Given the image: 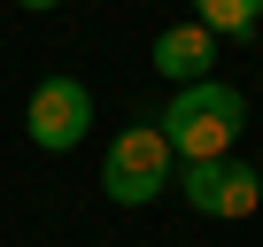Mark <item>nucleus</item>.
<instances>
[{
    "instance_id": "7",
    "label": "nucleus",
    "mask_w": 263,
    "mask_h": 247,
    "mask_svg": "<svg viewBox=\"0 0 263 247\" xmlns=\"http://www.w3.org/2000/svg\"><path fill=\"white\" fill-rule=\"evenodd\" d=\"M16 8H31V16H47V8H62V0H16Z\"/></svg>"
},
{
    "instance_id": "3",
    "label": "nucleus",
    "mask_w": 263,
    "mask_h": 247,
    "mask_svg": "<svg viewBox=\"0 0 263 247\" xmlns=\"http://www.w3.org/2000/svg\"><path fill=\"white\" fill-rule=\"evenodd\" d=\"M24 132H31L39 155H70V147H85V132H93V85L70 77V70L39 77L31 100H24Z\"/></svg>"
},
{
    "instance_id": "6",
    "label": "nucleus",
    "mask_w": 263,
    "mask_h": 247,
    "mask_svg": "<svg viewBox=\"0 0 263 247\" xmlns=\"http://www.w3.org/2000/svg\"><path fill=\"white\" fill-rule=\"evenodd\" d=\"M194 24L217 31V39H240V31L263 24V0H194Z\"/></svg>"
},
{
    "instance_id": "1",
    "label": "nucleus",
    "mask_w": 263,
    "mask_h": 247,
    "mask_svg": "<svg viewBox=\"0 0 263 247\" xmlns=\"http://www.w3.org/2000/svg\"><path fill=\"white\" fill-rule=\"evenodd\" d=\"M155 123H163V139H171L178 162H224L232 139L248 132V100H240V85L201 77V85H178Z\"/></svg>"
},
{
    "instance_id": "2",
    "label": "nucleus",
    "mask_w": 263,
    "mask_h": 247,
    "mask_svg": "<svg viewBox=\"0 0 263 247\" xmlns=\"http://www.w3.org/2000/svg\"><path fill=\"white\" fill-rule=\"evenodd\" d=\"M178 186V155L163 139V123H132V132H116L101 147V193L116 209H147Z\"/></svg>"
},
{
    "instance_id": "5",
    "label": "nucleus",
    "mask_w": 263,
    "mask_h": 247,
    "mask_svg": "<svg viewBox=\"0 0 263 247\" xmlns=\"http://www.w3.org/2000/svg\"><path fill=\"white\" fill-rule=\"evenodd\" d=\"M147 62H155L171 85H201V77H217V31H201V24H171V31H155Z\"/></svg>"
},
{
    "instance_id": "4",
    "label": "nucleus",
    "mask_w": 263,
    "mask_h": 247,
    "mask_svg": "<svg viewBox=\"0 0 263 247\" xmlns=\"http://www.w3.org/2000/svg\"><path fill=\"white\" fill-rule=\"evenodd\" d=\"M178 193H186V209L194 216H209V224H240V216H255L263 209V178L248 170V162H178Z\"/></svg>"
}]
</instances>
